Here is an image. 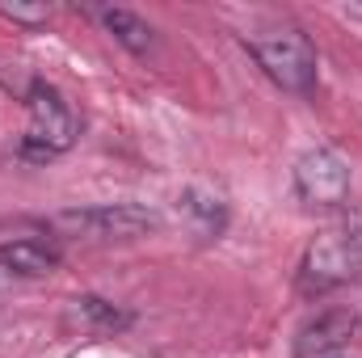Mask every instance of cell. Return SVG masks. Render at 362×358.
<instances>
[{"label":"cell","mask_w":362,"mask_h":358,"mask_svg":"<svg viewBox=\"0 0 362 358\" xmlns=\"http://www.w3.org/2000/svg\"><path fill=\"white\" fill-rule=\"evenodd\" d=\"M350 282H362V215L320 232L299 262V295L325 299Z\"/></svg>","instance_id":"obj_1"},{"label":"cell","mask_w":362,"mask_h":358,"mask_svg":"<svg viewBox=\"0 0 362 358\" xmlns=\"http://www.w3.org/2000/svg\"><path fill=\"white\" fill-rule=\"evenodd\" d=\"M245 47L278 89L295 93V97L316 93L320 59H316V47H312V38L303 30L278 25V30H266V34H245Z\"/></svg>","instance_id":"obj_2"},{"label":"cell","mask_w":362,"mask_h":358,"mask_svg":"<svg viewBox=\"0 0 362 358\" xmlns=\"http://www.w3.org/2000/svg\"><path fill=\"white\" fill-rule=\"evenodd\" d=\"M25 110H30V127H25V135L17 144L21 161L47 165V161L72 152V144L81 139V118H76V110L68 105V97L55 85L34 81L25 89Z\"/></svg>","instance_id":"obj_3"},{"label":"cell","mask_w":362,"mask_h":358,"mask_svg":"<svg viewBox=\"0 0 362 358\" xmlns=\"http://www.w3.org/2000/svg\"><path fill=\"white\" fill-rule=\"evenodd\" d=\"M51 228H59L64 236H76V241H139L160 228V215L139 202H105V207L59 211L51 219Z\"/></svg>","instance_id":"obj_4"},{"label":"cell","mask_w":362,"mask_h":358,"mask_svg":"<svg viewBox=\"0 0 362 358\" xmlns=\"http://www.w3.org/2000/svg\"><path fill=\"white\" fill-rule=\"evenodd\" d=\"M295 194L312 211H337L350 202V165L333 148H312L295 161Z\"/></svg>","instance_id":"obj_5"},{"label":"cell","mask_w":362,"mask_h":358,"mask_svg":"<svg viewBox=\"0 0 362 358\" xmlns=\"http://www.w3.org/2000/svg\"><path fill=\"white\" fill-rule=\"evenodd\" d=\"M362 333V304L354 308H325L316 312L312 321L299 325V337H295V354L299 358H320L341 350L346 342H354Z\"/></svg>","instance_id":"obj_6"},{"label":"cell","mask_w":362,"mask_h":358,"mask_svg":"<svg viewBox=\"0 0 362 358\" xmlns=\"http://www.w3.org/2000/svg\"><path fill=\"white\" fill-rule=\"evenodd\" d=\"M0 262L13 270L17 278H47V274H55L59 270V249L51 245V241H42V236H21V241H8V245H0Z\"/></svg>","instance_id":"obj_7"},{"label":"cell","mask_w":362,"mask_h":358,"mask_svg":"<svg viewBox=\"0 0 362 358\" xmlns=\"http://www.w3.org/2000/svg\"><path fill=\"white\" fill-rule=\"evenodd\" d=\"M181 211L194 219V232H198L202 241H215V236L223 232V224H228L223 198H219L215 190H206V185H189V190L181 194Z\"/></svg>","instance_id":"obj_8"},{"label":"cell","mask_w":362,"mask_h":358,"mask_svg":"<svg viewBox=\"0 0 362 358\" xmlns=\"http://www.w3.org/2000/svg\"><path fill=\"white\" fill-rule=\"evenodd\" d=\"M97 17H101V25H105L131 55H148V51H152L156 38H152V25H148L139 13H131V8H101Z\"/></svg>","instance_id":"obj_9"},{"label":"cell","mask_w":362,"mask_h":358,"mask_svg":"<svg viewBox=\"0 0 362 358\" xmlns=\"http://www.w3.org/2000/svg\"><path fill=\"white\" fill-rule=\"evenodd\" d=\"M76 304H81V316L93 321L97 329H127V325L135 321L131 312H122V308H114L110 299H97V295H81Z\"/></svg>","instance_id":"obj_10"},{"label":"cell","mask_w":362,"mask_h":358,"mask_svg":"<svg viewBox=\"0 0 362 358\" xmlns=\"http://www.w3.org/2000/svg\"><path fill=\"white\" fill-rule=\"evenodd\" d=\"M0 13H4L8 21H17V25H47V17H51L47 4H21V0L0 4Z\"/></svg>","instance_id":"obj_11"},{"label":"cell","mask_w":362,"mask_h":358,"mask_svg":"<svg viewBox=\"0 0 362 358\" xmlns=\"http://www.w3.org/2000/svg\"><path fill=\"white\" fill-rule=\"evenodd\" d=\"M13 282H17V274H13V270L0 262V291H4V287H13Z\"/></svg>","instance_id":"obj_12"}]
</instances>
